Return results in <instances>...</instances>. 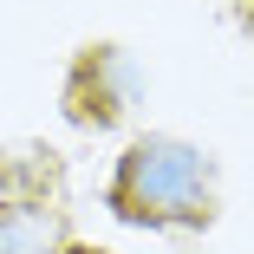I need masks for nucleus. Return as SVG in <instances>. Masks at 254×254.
Here are the masks:
<instances>
[{"label": "nucleus", "mask_w": 254, "mask_h": 254, "mask_svg": "<svg viewBox=\"0 0 254 254\" xmlns=\"http://www.w3.org/2000/svg\"><path fill=\"white\" fill-rule=\"evenodd\" d=\"M0 202H59V157L39 143L0 150Z\"/></svg>", "instance_id": "obj_4"}, {"label": "nucleus", "mask_w": 254, "mask_h": 254, "mask_svg": "<svg viewBox=\"0 0 254 254\" xmlns=\"http://www.w3.org/2000/svg\"><path fill=\"white\" fill-rule=\"evenodd\" d=\"M65 254H105V248H85V241H72V248H65Z\"/></svg>", "instance_id": "obj_6"}, {"label": "nucleus", "mask_w": 254, "mask_h": 254, "mask_svg": "<svg viewBox=\"0 0 254 254\" xmlns=\"http://www.w3.org/2000/svg\"><path fill=\"white\" fill-rule=\"evenodd\" d=\"M215 202H222L215 157L202 143L163 137V130L124 143V157L105 183V209L124 228H209Z\"/></svg>", "instance_id": "obj_1"}, {"label": "nucleus", "mask_w": 254, "mask_h": 254, "mask_svg": "<svg viewBox=\"0 0 254 254\" xmlns=\"http://www.w3.org/2000/svg\"><path fill=\"white\" fill-rule=\"evenodd\" d=\"M72 222L59 202H0V254H65Z\"/></svg>", "instance_id": "obj_3"}, {"label": "nucleus", "mask_w": 254, "mask_h": 254, "mask_svg": "<svg viewBox=\"0 0 254 254\" xmlns=\"http://www.w3.org/2000/svg\"><path fill=\"white\" fill-rule=\"evenodd\" d=\"M235 26H241V33L254 39V0H235Z\"/></svg>", "instance_id": "obj_5"}, {"label": "nucleus", "mask_w": 254, "mask_h": 254, "mask_svg": "<svg viewBox=\"0 0 254 254\" xmlns=\"http://www.w3.org/2000/svg\"><path fill=\"white\" fill-rule=\"evenodd\" d=\"M143 98V65L130 46H85L65 65V118L78 130H118Z\"/></svg>", "instance_id": "obj_2"}]
</instances>
